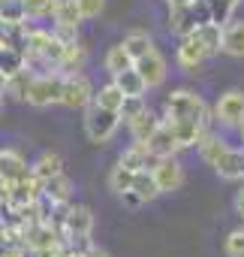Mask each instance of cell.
Instances as JSON below:
<instances>
[{
	"label": "cell",
	"instance_id": "obj_1",
	"mask_svg": "<svg viewBox=\"0 0 244 257\" xmlns=\"http://www.w3.org/2000/svg\"><path fill=\"white\" fill-rule=\"evenodd\" d=\"M163 121H196L202 127H211L205 100L190 88H178L166 97V118Z\"/></svg>",
	"mask_w": 244,
	"mask_h": 257
},
{
	"label": "cell",
	"instance_id": "obj_2",
	"mask_svg": "<svg viewBox=\"0 0 244 257\" xmlns=\"http://www.w3.org/2000/svg\"><path fill=\"white\" fill-rule=\"evenodd\" d=\"M118 127H120V112L96 106V103L84 106V134H88L90 143H96V146L108 143L118 134Z\"/></svg>",
	"mask_w": 244,
	"mask_h": 257
},
{
	"label": "cell",
	"instance_id": "obj_3",
	"mask_svg": "<svg viewBox=\"0 0 244 257\" xmlns=\"http://www.w3.org/2000/svg\"><path fill=\"white\" fill-rule=\"evenodd\" d=\"M64 79H66V76H60L58 70L34 76L30 91H28V103H30V106H36V109H46V106H52V103H60Z\"/></svg>",
	"mask_w": 244,
	"mask_h": 257
},
{
	"label": "cell",
	"instance_id": "obj_4",
	"mask_svg": "<svg viewBox=\"0 0 244 257\" xmlns=\"http://www.w3.org/2000/svg\"><path fill=\"white\" fill-rule=\"evenodd\" d=\"M151 173H154V179L160 185V194H172V191H178L184 185V167H181V161L175 155L157 158L154 167H151Z\"/></svg>",
	"mask_w": 244,
	"mask_h": 257
},
{
	"label": "cell",
	"instance_id": "obj_5",
	"mask_svg": "<svg viewBox=\"0 0 244 257\" xmlns=\"http://www.w3.org/2000/svg\"><path fill=\"white\" fill-rule=\"evenodd\" d=\"M214 115H217V121H220L223 127H241V124H244V91H238V88L226 91V94L217 100Z\"/></svg>",
	"mask_w": 244,
	"mask_h": 257
},
{
	"label": "cell",
	"instance_id": "obj_6",
	"mask_svg": "<svg viewBox=\"0 0 244 257\" xmlns=\"http://www.w3.org/2000/svg\"><path fill=\"white\" fill-rule=\"evenodd\" d=\"M60 103H64L66 109H84V106H90V103H94V88H90V82H88L82 73L66 76V79H64Z\"/></svg>",
	"mask_w": 244,
	"mask_h": 257
},
{
	"label": "cell",
	"instance_id": "obj_7",
	"mask_svg": "<svg viewBox=\"0 0 244 257\" xmlns=\"http://www.w3.org/2000/svg\"><path fill=\"white\" fill-rule=\"evenodd\" d=\"M40 194H42V182H40L34 173H30L28 179H18V182H10V185H6V203H10L12 209H22V206L36 203Z\"/></svg>",
	"mask_w": 244,
	"mask_h": 257
},
{
	"label": "cell",
	"instance_id": "obj_8",
	"mask_svg": "<svg viewBox=\"0 0 244 257\" xmlns=\"http://www.w3.org/2000/svg\"><path fill=\"white\" fill-rule=\"evenodd\" d=\"M52 19H54V25H58V34H60L66 43L76 40V28H78V22H84L82 13H78V4H76V0H58V7H54Z\"/></svg>",
	"mask_w": 244,
	"mask_h": 257
},
{
	"label": "cell",
	"instance_id": "obj_9",
	"mask_svg": "<svg viewBox=\"0 0 244 257\" xmlns=\"http://www.w3.org/2000/svg\"><path fill=\"white\" fill-rule=\"evenodd\" d=\"M133 67L139 70V76L145 79V85H148V88H160V85L166 82V73H169V70H166V58H163L157 49H154L151 55L139 58Z\"/></svg>",
	"mask_w": 244,
	"mask_h": 257
},
{
	"label": "cell",
	"instance_id": "obj_10",
	"mask_svg": "<svg viewBox=\"0 0 244 257\" xmlns=\"http://www.w3.org/2000/svg\"><path fill=\"white\" fill-rule=\"evenodd\" d=\"M175 58H178V67H181V70L196 73V70L202 67V61L208 58V52L202 49V43H199L193 34H187V37H181V46H178Z\"/></svg>",
	"mask_w": 244,
	"mask_h": 257
},
{
	"label": "cell",
	"instance_id": "obj_11",
	"mask_svg": "<svg viewBox=\"0 0 244 257\" xmlns=\"http://www.w3.org/2000/svg\"><path fill=\"white\" fill-rule=\"evenodd\" d=\"M94 230V212L88 206H70L64 218V239L66 236H90Z\"/></svg>",
	"mask_w": 244,
	"mask_h": 257
},
{
	"label": "cell",
	"instance_id": "obj_12",
	"mask_svg": "<svg viewBox=\"0 0 244 257\" xmlns=\"http://www.w3.org/2000/svg\"><path fill=\"white\" fill-rule=\"evenodd\" d=\"M34 170L28 167V161L18 155V152H12V149H4L0 152V182H18V179H28Z\"/></svg>",
	"mask_w": 244,
	"mask_h": 257
},
{
	"label": "cell",
	"instance_id": "obj_13",
	"mask_svg": "<svg viewBox=\"0 0 244 257\" xmlns=\"http://www.w3.org/2000/svg\"><path fill=\"white\" fill-rule=\"evenodd\" d=\"M214 173L226 182H241L244 179V149H229L217 164H214Z\"/></svg>",
	"mask_w": 244,
	"mask_h": 257
},
{
	"label": "cell",
	"instance_id": "obj_14",
	"mask_svg": "<svg viewBox=\"0 0 244 257\" xmlns=\"http://www.w3.org/2000/svg\"><path fill=\"white\" fill-rule=\"evenodd\" d=\"M148 146V152L154 155V158H169V155H178L181 149H178V140H175V134H172V127L163 121L157 131H154V137L145 143Z\"/></svg>",
	"mask_w": 244,
	"mask_h": 257
},
{
	"label": "cell",
	"instance_id": "obj_15",
	"mask_svg": "<svg viewBox=\"0 0 244 257\" xmlns=\"http://www.w3.org/2000/svg\"><path fill=\"white\" fill-rule=\"evenodd\" d=\"M172 127V134L178 140V149H190V146H199V140L208 134V127L196 124V121H166Z\"/></svg>",
	"mask_w": 244,
	"mask_h": 257
},
{
	"label": "cell",
	"instance_id": "obj_16",
	"mask_svg": "<svg viewBox=\"0 0 244 257\" xmlns=\"http://www.w3.org/2000/svg\"><path fill=\"white\" fill-rule=\"evenodd\" d=\"M84 61H88V49L72 40V43H66V52H64V58L58 64V73L60 76H76V73H82Z\"/></svg>",
	"mask_w": 244,
	"mask_h": 257
},
{
	"label": "cell",
	"instance_id": "obj_17",
	"mask_svg": "<svg viewBox=\"0 0 244 257\" xmlns=\"http://www.w3.org/2000/svg\"><path fill=\"white\" fill-rule=\"evenodd\" d=\"M160 124H163V118H157L151 109H145L139 118L130 121V137H133V143H142V146H145V143L154 137V131H157Z\"/></svg>",
	"mask_w": 244,
	"mask_h": 257
},
{
	"label": "cell",
	"instance_id": "obj_18",
	"mask_svg": "<svg viewBox=\"0 0 244 257\" xmlns=\"http://www.w3.org/2000/svg\"><path fill=\"white\" fill-rule=\"evenodd\" d=\"M154 155L148 152V146H142V143H133L124 155H120V167H127V170H133V173H139V170H148V167H154Z\"/></svg>",
	"mask_w": 244,
	"mask_h": 257
},
{
	"label": "cell",
	"instance_id": "obj_19",
	"mask_svg": "<svg viewBox=\"0 0 244 257\" xmlns=\"http://www.w3.org/2000/svg\"><path fill=\"white\" fill-rule=\"evenodd\" d=\"M193 37L202 43V49L208 52V58L223 52V28H220V25H214V22H208V25H199V28L193 31Z\"/></svg>",
	"mask_w": 244,
	"mask_h": 257
},
{
	"label": "cell",
	"instance_id": "obj_20",
	"mask_svg": "<svg viewBox=\"0 0 244 257\" xmlns=\"http://www.w3.org/2000/svg\"><path fill=\"white\" fill-rule=\"evenodd\" d=\"M223 52L229 58H244V22H229L223 28Z\"/></svg>",
	"mask_w": 244,
	"mask_h": 257
},
{
	"label": "cell",
	"instance_id": "obj_21",
	"mask_svg": "<svg viewBox=\"0 0 244 257\" xmlns=\"http://www.w3.org/2000/svg\"><path fill=\"white\" fill-rule=\"evenodd\" d=\"M136 61L130 58V52L124 49V43H118V46H112L108 52H106V58H102V67H106V73L114 79L118 73H124V70H130Z\"/></svg>",
	"mask_w": 244,
	"mask_h": 257
},
{
	"label": "cell",
	"instance_id": "obj_22",
	"mask_svg": "<svg viewBox=\"0 0 244 257\" xmlns=\"http://www.w3.org/2000/svg\"><path fill=\"white\" fill-rule=\"evenodd\" d=\"M169 28H172V34H178V37H187V34L196 31V19H193L190 4H187V7H169Z\"/></svg>",
	"mask_w": 244,
	"mask_h": 257
},
{
	"label": "cell",
	"instance_id": "obj_23",
	"mask_svg": "<svg viewBox=\"0 0 244 257\" xmlns=\"http://www.w3.org/2000/svg\"><path fill=\"white\" fill-rule=\"evenodd\" d=\"M226 152H229L226 140H220V137H214V134H205V137L199 140V158H202L208 167H214Z\"/></svg>",
	"mask_w": 244,
	"mask_h": 257
},
{
	"label": "cell",
	"instance_id": "obj_24",
	"mask_svg": "<svg viewBox=\"0 0 244 257\" xmlns=\"http://www.w3.org/2000/svg\"><path fill=\"white\" fill-rule=\"evenodd\" d=\"M30 170H34V176H36L40 182H46V179H52V176L64 173V158H60V155H54V152H42Z\"/></svg>",
	"mask_w": 244,
	"mask_h": 257
},
{
	"label": "cell",
	"instance_id": "obj_25",
	"mask_svg": "<svg viewBox=\"0 0 244 257\" xmlns=\"http://www.w3.org/2000/svg\"><path fill=\"white\" fill-rule=\"evenodd\" d=\"M133 191H136L145 203H154V200L160 197V185H157L151 167H148V170H139V173L133 176Z\"/></svg>",
	"mask_w": 244,
	"mask_h": 257
},
{
	"label": "cell",
	"instance_id": "obj_26",
	"mask_svg": "<svg viewBox=\"0 0 244 257\" xmlns=\"http://www.w3.org/2000/svg\"><path fill=\"white\" fill-rule=\"evenodd\" d=\"M70 191H72V185H70V179L64 173L42 182V197H48L52 203H70Z\"/></svg>",
	"mask_w": 244,
	"mask_h": 257
},
{
	"label": "cell",
	"instance_id": "obj_27",
	"mask_svg": "<svg viewBox=\"0 0 244 257\" xmlns=\"http://www.w3.org/2000/svg\"><path fill=\"white\" fill-rule=\"evenodd\" d=\"M114 82L120 85V91H124L127 97H145V91H148V85H145V79L139 76V70H136V67L124 70V73H118V76H114Z\"/></svg>",
	"mask_w": 244,
	"mask_h": 257
},
{
	"label": "cell",
	"instance_id": "obj_28",
	"mask_svg": "<svg viewBox=\"0 0 244 257\" xmlns=\"http://www.w3.org/2000/svg\"><path fill=\"white\" fill-rule=\"evenodd\" d=\"M124 49L130 52L133 61H139V58H145V55L154 52V40H151V34H145V31H133V34L124 37Z\"/></svg>",
	"mask_w": 244,
	"mask_h": 257
},
{
	"label": "cell",
	"instance_id": "obj_29",
	"mask_svg": "<svg viewBox=\"0 0 244 257\" xmlns=\"http://www.w3.org/2000/svg\"><path fill=\"white\" fill-rule=\"evenodd\" d=\"M124 97H127V94L120 91V85H118L114 79H112V82H106L100 91H94V103H96V106H106V109H114V112L120 109Z\"/></svg>",
	"mask_w": 244,
	"mask_h": 257
},
{
	"label": "cell",
	"instance_id": "obj_30",
	"mask_svg": "<svg viewBox=\"0 0 244 257\" xmlns=\"http://www.w3.org/2000/svg\"><path fill=\"white\" fill-rule=\"evenodd\" d=\"M34 70H18L16 76H10L6 79V88H4V94H10V97H16V100H28V91H30V82H34Z\"/></svg>",
	"mask_w": 244,
	"mask_h": 257
},
{
	"label": "cell",
	"instance_id": "obj_31",
	"mask_svg": "<svg viewBox=\"0 0 244 257\" xmlns=\"http://www.w3.org/2000/svg\"><path fill=\"white\" fill-rule=\"evenodd\" d=\"M24 67H28L24 52L10 49V46H0V73H4L6 79H10V76H16V73H18V70H24Z\"/></svg>",
	"mask_w": 244,
	"mask_h": 257
},
{
	"label": "cell",
	"instance_id": "obj_32",
	"mask_svg": "<svg viewBox=\"0 0 244 257\" xmlns=\"http://www.w3.org/2000/svg\"><path fill=\"white\" fill-rule=\"evenodd\" d=\"M28 13H24V0H4L0 4V25H24Z\"/></svg>",
	"mask_w": 244,
	"mask_h": 257
},
{
	"label": "cell",
	"instance_id": "obj_33",
	"mask_svg": "<svg viewBox=\"0 0 244 257\" xmlns=\"http://www.w3.org/2000/svg\"><path fill=\"white\" fill-rule=\"evenodd\" d=\"M133 176H136L133 170H127V167H120V164H118V167L108 173V188H112L114 194H124V191L133 188Z\"/></svg>",
	"mask_w": 244,
	"mask_h": 257
},
{
	"label": "cell",
	"instance_id": "obj_34",
	"mask_svg": "<svg viewBox=\"0 0 244 257\" xmlns=\"http://www.w3.org/2000/svg\"><path fill=\"white\" fill-rule=\"evenodd\" d=\"M232 13H235V4L232 0H211V22L226 28L232 22Z\"/></svg>",
	"mask_w": 244,
	"mask_h": 257
},
{
	"label": "cell",
	"instance_id": "obj_35",
	"mask_svg": "<svg viewBox=\"0 0 244 257\" xmlns=\"http://www.w3.org/2000/svg\"><path fill=\"white\" fill-rule=\"evenodd\" d=\"M148 109V103H145V97H124V103H120V121H133V118H139L142 112Z\"/></svg>",
	"mask_w": 244,
	"mask_h": 257
},
{
	"label": "cell",
	"instance_id": "obj_36",
	"mask_svg": "<svg viewBox=\"0 0 244 257\" xmlns=\"http://www.w3.org/2000/svg\"><path fill=\"white\" fill-rule=\"evenodd\" d=\"M54 7H58V0H24L28 19H46L54 13Z\"/></svg>",
	"mask_w": 244,
	"mask_h": 257
},
{
	"label": "cell",
	"instance_id": "obj_37",
	"mask_svg": "<svg viewBox=\"0 0 244 257\" xmlns=\"http://www.w3.org/2000/svg\"><path fill=\"white\" fill-rule=\"evenodd\" d=\"M223 248H226V257H244V227L232 230V233L226 236Z\"/></svg>",
	"mask_w": 244,
	"mask_h": 257
},
{
	"label": "cell",
	"instance_id": "obj_38",
	"mask_svg": "<svg viewBox=\"0 0 244 257\" xmlns=\"http://www.w3.org/2000/svg\"><path fill=\"white\" fill-rule=\"evenodd\" d=\"M76 4H78V13H82V19H84V22H90V19H96V16L102 13L106 0H76Z\"/></svg>",
	"mask_w": 244,
	"mask_h": 257
},
{
	"label": "cell",
	"instance_id": "obj_39",
	"mask_svg": "<svg viewBox=\"0 0 244 257\" xmlns=\"http://www.w3.org/2000/svg\"><path fill=\"white\" fill-rule=\"evenodd\" d=\"M120 200H124V206H130V209H139V206H145V200L130 188V191H124V194H120Z\"/></svg>",
	"mask_w": 244,
	"mask_h": 257
},
{
	"label": "cell",
	"instance_id": "obj_40",
	"mask_svg": "<svg viewBox=\"0 0 244 257\" xmlns=\"http://www.w3.org/2000/svg\"><path fill=\"white\" fill-rule=\"evenodd\" d=\"M82 257H108V251H106V248H100V245H94V242H90V245H88V248H84V254H82Z\"/></svg>",
	"mask_w": 244,
	"mask_h": 257
},
{
	"label": "cell",
	"instance_id": "obj_41",
	"mask_svg": "<svg viewBox=\"0 0 244 257\" xmlns=\"http://www.w3.org/2000/svg\"><path fill=\"white\" fill-rule=\"evenodd\" d=\"M235 212H238V215L244 218V185H241V191L235 194Z\"/></svg>",
	"mask_w": 244,
	"mask_h": 257
},
{
	"label": "cell",
	"instance_id": "obj_42",
	"mask_svg": "<svg viewBox=\"0 0 244 257\" xmlns=\"http://www.w3.org/2000/svg\"><path fill=\"white\" fill-rule=\"evenodd\" d=\"M169 7H187V4H193V0H166Z\"/></svg>",
	"mask_w": 244,
	"mask_h": 257
},
{
	"label": "cell",
	"instance_id": "obj_43",
	"mask_svg": "<svg viewBox=\"0 0 244 257\" xmlns=\"http://www.w3.org/2000/svg\"><path fill=\"white\" fill-rule=\"evenodd\" d=\"M4 88H6V76L0 73V94H4Z\"/></svg>",
	"mask_w": 244,
	"mask_h": 257
},
{
	"label": "cell",
	"instance_id": "obj_44",
	"mask_svg": "<svg viewBox=\"0 0 244 257\" xmlns=\"http://www.w3.org/2000/svg\"><path fill=\"white\" fill-rule=\"evenodd\" d=\"M0 112H4V94H0Z\"/></svg>",
	"mask_w": 244,
	"mask_h": 257
},
{
	"label": "cell",
	"instance_id": "obj_45",
	"mask_svg": "<svg viewBox=\"0 0 244 257\" xmlns=\"http://www.w3.org/2000/svg\"><path fill=\"white\" fill-rule=\"evenodd\" d=\"M232 4H235V7H238V4H241V0H232Z\"/></svg>",
	"mask_w": 244,
	"mask_h": 257
},
{
	"label": "cell",
	"instance_id": "obj_46",
	"mask_svg": "<svg viewBox=\"0 0 244 257\" xmlns=\"http://www.w3.org/2000/svg\"><path fill=\"white\" fill-rule=\"evenodd\" d=\"M241 134H244V124H241Z\"/></svg>",
	"mask_w": 244,
	"mask_h": 257
}]
</instances>
